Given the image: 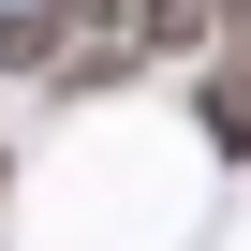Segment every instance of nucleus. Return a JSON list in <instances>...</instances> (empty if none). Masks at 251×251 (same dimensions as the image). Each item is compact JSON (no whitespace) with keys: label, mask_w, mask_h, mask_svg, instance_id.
<instances>
[{"label":"nucleus","mask_w":251,"mask_h":251,"mask_svg":"<svg viewBox=\"0 0 251 251\" xmlns=\"http://www.w3.org/2000/svg\"><path fill=\"white\" fill-rule=\"evenodd\" d=\"M0 207H15V148H0Z\"/></svg>","instance_id":"5"},{"label":"nucleus","mask_w":251,"mask_h":251,"mask_svg":"<svg viewBox=\"0 0 251 251\" xmlns=\"http://www.w3.org/2000/svg\"><path fill=\"white\" fill-rule=\"evenodd\" d=\"M74 59V15L59 0H15V15H0V74H59Z\"/></svg>","instance_id":"3"},{"label":"nucleus","mask_w":251,"mask_h":251,"mask_svg":"<svg viewBox=\"0 0 251 251\" xmlns=\"http://www.w3.org/2000/svg\"><path fill=\"white\" fill-rule=\"evenodd\" d=\"M192 133H207L222 163H251V30L207 45V74H192Z\"/></svg>","instance_id":"1"},{"label":"nucleus","mask_w":251,"mask_h":251,"mask_svg":"<svg viewBox=\"0 0 251 251\" xmlns=\"http://www.w3.org/2000/svg\"><path fill=\"white\" fill-rule=\"evenodd\" d=\"M133 45H148V59H192V45H222V0H133Z\"/></svg>","instance_id":"4"},{"label":"nucleus","mask_w":251,"mask_h":251,"mask_svg":"<svg viewBox=\"0 0 251 251\" xmlns=\"http://www.w3.org/2000/svg\"><path fill=\"white\" fill-rule=\"evenodd\" d=\"M133 74H148V45H133V15H118V30H74V59H59L45 89H59V103H103V89H133Z\"/></svg>","instance_id":"2"},{"label":"nucleus","mask_w":251,"mask_h":251,"mask_svg":"<svg viewBox=\"0 0 251 251\" xmlns=\"http://www.w3.org/2000/svg\"><path fill=\"white\" fill-rule=\"evenodd\" d=\"M222 30H251V0H222Z\"/></svg>","instance_id":"6"}]
</instances>
